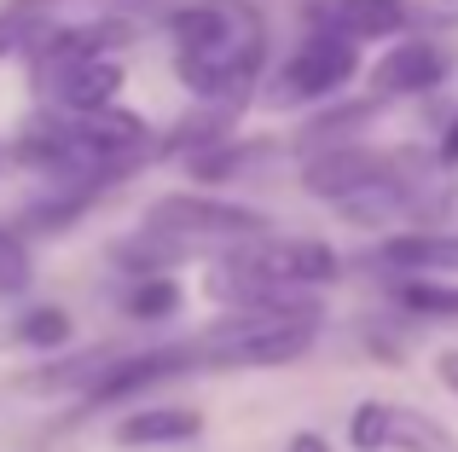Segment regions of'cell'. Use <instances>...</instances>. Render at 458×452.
<instances>
[{
    "mask_svg": "<svg viewBox=\"0 0 458 452\" xmlns=\"http://www.w3.org/2000/svg\"><path fill=\"white\" fill-rule=\"evenodd\" d=\"M30 279H35V255H30V244H23V232H18L12 221H0V296L30 290Z\"/></svg>",
    "mask_w": 458,
    "mask_h": 452,
    "instance_id": "15",
    "label": "cell"
},
{
    "mask_svg": "<svg viewBox=\"0 0 458 452\" xmlns=\"http://www.w3.org/2000/svg\"><path fill=\"white\" fill-rule=\"evenodd\" d=\"M302 18L308 29L366 46V41H406V35L453 29L458 6L453 0H302Z\"/></svg>",
    "mask_w": 458,
    "mask_h": 452,
    "instance_id": "4",
    "label": "cell"
},
{
    "mask_svg": "<svg viewBox=\"0 0 458 452\" xmlns=\"http://www.w3.org/2000/svg\"><path fill=\"white\" fill-rule=\"evenodd\" d=\"M377 111H383L377 99H343V105H331V111H319L313 122H302V134H296V151H302V157H319V151L354 146V134L377 122Z\"/></svg>",
    "mask_w": 458,
    "mask_h": 452,
    "instance_id": "12",
    "label": "cell"
},
{
    "mask_svg": "<svg viewBox=\"0 0 458 452\" xmlns=\"http://www.w3.org/2000/svg\"><path fill=\"white\" fill-rule=\"evenodd\" d=\"M70 314L64 307H30V314L18 319V325H12V337L23 342V348H41V354H53V348H64L70 342Z\"/></svg>",
    "mask_w": 458,
    "mask_h": 452,
    "instance_id": "13",
    "label": "cell"
},
{
    "mask_svg": "<svg viewBox=\"0 0 458 452\" xmlns=\"http://www.w3.org/2000/svg\"><path fill=\"white\" fill-rule=\"evenodd\" d=\"M348 441L354 452H458V435L441 418L394 400H360L348 418Z\"/></svg>",
    "mask_w": 458,
    "mask_h": 452,
    "instance_id": "6",
    "label": "cell"
},
{
    "mask_svg": "<svg viewBox=\"0 0 458 452\" xmlns=\"http://www.w3.org/2000/svg\"><path fill=\"white\" fill-rule=\"evenodd\" d=\"M436 377H441V383H447L453 395H458V348H447V354L436 360Z\"/></svg>",
    "mask_w": 458,
    "mask_h": 452,
    "instance_id": "19",
    "label": "cell"
},
{
    "mask_svg": "<svg viewBox=\"0 0 458 452\" xmlns=\"http://www.w3.org/2000/svg\"><path fill=\"white\" fill-rule=\"evenodd\" d=\"M198 348L191 342H168V348H146V354H116L111 365H105V377L88 389V406H123V400H140V395H151V389H163V383H174V377H186V372H198Z\"/></svg>",
    "mask_w": 458,
    "mask_h": 452,
    "instance_id": "7",
    "label": "cell"
},
{
    "mask_svg": "<svg viewBox=\"0 0 458 452\" xmlns=\"http://www.w3.org/2000/svg\"><path fill=\"white\" fill-rule=\"evenodd\" d=\"M354 76H360V46L336 41L325 29H308L273 76V105H319L331 93H343Z\"/></svg>",
    "mask_w": 458,
    "mask_h": 452,
    "instance_id": "5",
    "label": "cell"
},
{
    "mask_svg": "<svg viewBox=\"0 0 458 452\" xmlns=\"http://www.w3.org/2000/svg\"><path fill=\"white\" fill-rule=\"evenodd\" d=\"M128 314L134 319H168L180 314V284L168 279V272H151V279H134V290H128Z\"/></svg>",
    "mask_w": 458,
    "mask_h": 452,
    "instance_id": "16",
    "label": "cell"
},
{
    "mask_svg": "<svg viewBox=\"0 0 458 452\" xmlns=\"http://www.w3.org/2000/svg\"><path fill=\"white\" fill-rule=\"evenodd\" d=\"M35 23H23V18H12V12H0V64H6L12 53H30L35 46Z\"/></svg>",
    "mask_w": 458,
    "mask_h": 452,
    "instance_id": "17",
    "label": "cell"
},
{
    "mask_svg": "<svg viewBox=\"0 0 458 452\" xmlns=\"http://www.w3.org/2000/svg\"><path fill=\"white\" fill-rule=\"evenodd\" d=\"M371 261L406 279H458V232H394L377 244Z\"/></svg>",
    "mask_w": 458,
    "mask_h": 452,
    "instance_id": "10",
    "label": "cell"
},
{
    "mask_svg": "<svg viewBox=\"0 0 458 452\" xmlns=\"http://www.w3.org/2000/svg\"><path fill=\"white\" fill-rule=\"evenodd\" d=\"M174 29V76L198 105L244 116L267 64V12L256 0H191L168 18Z\"/></svg>",
    "mask_w": 458,
    "mask_h": 452,
    "instance_id": "1",
    "label": "cell"
},
{
    "mask_svg": "<svg viewBox=\"0 0 458 452\" xmlns=\"http://www.w3.org/2000/svg\"><path fill=\"white\" fill-rule=\"evenodd\" d=\"M284 452H331V441L313 435V430H302V435H291V447H284Z\"/></svg>",
    "mask_w": 458,
    "mask_h": 452,
    "instance_id": "20",
    "label": "cell"
},
{
    "mask_svg": "<svg viewBox=\"0 0 458 452\" xmlns=\"http://www.w3.org/2000/svg\"><path fill=\"white\" fill-rule=\"evenodd\" d=\"M394 302L412 307V314H424V319H458V290L441 284V279H401Z\"/></svg>",
    "mask_w": 458,
    "mask_h": 452,
    "instance_id": "14",
    "label": "cell"
},
{
    "mask_svg": "<svg viewBox=\"0 0 458 452\" xmlns=\"http://www.w3.org/2000/svg\"><path fill=\"white\" fill-rule=\"evenodd\" d=\"M436 157L447 163V169H458V116L447 122V134H441V146H436Z\"/></svg>",
    "mask_w": 458,
    "mask_h": 452,
    "instance_id": "18",
    "label": "cell"
},
{
    "mask_svg": "<svg viewBox=\"0 0 458 452\" xmlns=\"http://www.w3.org/2000/svg\"><path fill=\"white\" fill-rule=\"evenodd\" d=\"M453 76V58L436 35H406L389 53L371 64V99H412V93H429Z\"/></svg>",
    "mask_w": 458,
    "mask_h": 452,
    "instance_id": "8",
    "label": "cell"
},
{
    "mask_svg": "<svg viewBox=\"0 0 458 452\" xmlns=\"http://www.w3.org/2000/svg\"><path fill=\"white\" fill-rule=\"evenodd\" d=\"M336 272H343V261H336L331 244L267 232V238H250V244L209 261V296H221L226 307L261 302V296H313Z\"/></svg>",
    "mask_w": 458,
    "mask_h": 452,
    "instance_id": "3",
    "label": "cell"
},
{
    "mask_svg": "<svg viewBox=\"0 0 458 452\" xmlns=\"http://www.w3.org/2000/svg\"><path fill=\"white\" fill-rule=\"evenodd\" d=\"M325 307L319 296H261V302L226 307L203 337L191 342L203 365L215 372H267V365H291L319 342Z\"/></svg>",
    "mask_w": 458,
    "mask_h": 452,
    "instance_id": "2",
    "label": "cell"
},
{
    "mask_svg": "<svg viewBox=\"0 0 458 452\" xmlns=\"http://www.w3.org/2000/svg\"><path fill=\"white\" fill-rule=\"evenodd\" d=\"M128 70L116 58H76V64L53 70L47 81H35V93L47 99V111H64V116H93V111H111L116 93H123Z\"/></svg>",
    "mask_w": 458,
    "mask_h": 452,
    "instance_id": "9",
    "label": "cell"
},
{
    "mask_svg": "<svg viewBox=\"0 0 458 452\" xmlns=\"http://www.w3.org/2000/svg\"><path fill=\"white\" fill-rule=\"evenodd\" d=\"M203 435V412L198 406H134L128 418H116L111 441L116 447H180Z\"/></svg>",
    "mask_w": 458,
    "mask_h": 452,
    "instance_id": "11",
    "label": "cell"
}]
</instances>
